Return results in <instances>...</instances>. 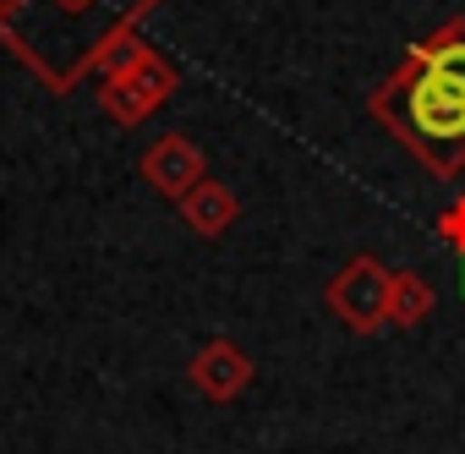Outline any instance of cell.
Wrapping results in <instances>:
<instances>
[{
	"instance_id": "obj_7",
	"label": "cell",
	"mask_w": 465,
	"mask_h": 454,
	"mask_svg": "<svg viewBox=\"0 0 465 454\" xmlns=\"http://www.w3.org/2000/svg\"><path fill=\"white\" fill-rule=\"evenodd\" d=\"M432 307H438V291H432L421 274L400 269V274L389 280V329H421V323L432 318Z\"/></svg>"
},
{
	"instance_id": "obj_5",
	"label": "cell",
	"mask_w": 465,
	"mask_h": 454,
	"mask_svg": "<svg viewBox=\"0 0 465 454\" xmlns=\"http://www.w3.org/2000/svg\"><path fill=\"white\" fill-rule=\"evenodd\" d=\"M186 383H192L208 405H230V400H242V394L252 389V356H247L236 340H208V345L192 350Z\"/></svg>"
},
{
	"instance_id": "obj_1",
	"label": "cell",
	"mask_w": 465,
	"mask_h": 454,
	"mask_svg": "<svg viewBox=\"0 0 465 454\" xmlns=\"http://www.w3.org/2000/svg\"><path fill=\"white\" fill-rule=\"evenodd\" d=\"M367 115L427 175H465V12L405 50V61L367 94Z\"/></svg>"
},
{
	"instance_id": "obj_4",
	"label": "cell",
	"mask_w": 465,
	"mask_h": 454,
	"mask_svg": "<svg viewBox=\"0 0 465 454\" xmlns=\"http://www.w3.org/2000/svg\"><path fill=\"white\" fill-rule=\"evenodd\" d=\"M137 175H143V186H153L164 202H181V197L208 175V153H203L186 132H159V137L143 148Z\"/></svg>"
},
{
	"instance_id": "obj_2",
	"label": "cell",
	"mask_w": 465,
	"mask_h": 454,
	"mask_svg": "<svg viewBox=\"0 0 465 454\" xmlns=\"http://www.w3.org/2000/svg\"><path fill=\"white\" fill-rule=\"evenodd\" d=\"M175 88H181L175 61L148 44L137 61H126L115 72H99V110L115 126H143L148 115H159V104L175 99Z\"/></svg>"
},
{
	"instance_id": "obj_9",
	"label": "cell",
	"mask_w": 465,
	"mask_h": 454,
	"mask_svg": "<svg viewBox=\"0 0 465 454\" xmlns=\"http://www.w3.org/2000/svg\"><path fill=\"white\" fill-rule=\"evenodd\" d=\"M460 296H465V258H460Z\"/></svg>"
},
{
	"instance_id": "obj_8",
	"label": "cell",
	"mask_w": 465,
	"mask_h": 454,
	"mask_svg": "<svg viewBox=\"0 0 465 454\" xmlns=\"http://www.w3.org/2000/svg\"><path fill=\"white\" fill-rule=\"evenodd\" d=\"M432 236H438L454 258H465V197H454V202L432 219Z\"/></svg>"
},
{
	"instance_id": "obj_3",
	"label": "cell",
	"mask_w": 465,
	"mask_h": 454,
	"mask_svg": "<svg viewBox=\"0 0 465 454\" xmlns=\"http://www.w3.org/2000/svg\"><path fill=\"white\" fill-rule=\"evenodd\" d=\"M389 280L394 269H383L372 252H356L329 285H323V307L351 329V334H378L389 323Z\"/></svg>"
},
{
	"instance_id": "obj_6",
	"label": "cell",
	"mask_w": 465,
	"mask_h": 454,
	"mask_svg": "<svg viewBox=\"0 0 465 454\" xmlns=\"http://www.w3.org/2000/svg\"><path fill=\"white\" fill-rule=\"evenodd\" d=\"M175 213L186 219V231L192 236H203V242H219L230 224H236V213H242V202H236V192H230L224 181H213V175H203L181 202H175Z\"/></svg>"
}]
</instances>
